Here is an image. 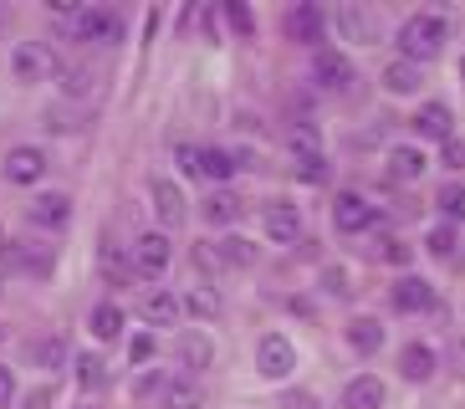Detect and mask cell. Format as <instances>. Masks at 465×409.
Returning <instances> with one entry per match:
<instances>
[{
  "label": "cell",
  "instance_id": "5b68a950",
  "mask_svg": "<svg viewBox=\"0 0 465 409\" xmlns=\"http://www.w3.org/2000/svg\"><path fill=\"white\" fill-rule=\"evenodd\" d=\"M373 220H379V210H373L363 195H338L332 200V225H338L342 235H358V231H369Z\"/></svg>",
  "mask_w": 465,
  "mask_h": 409
},
{
  "label": "cell",
  "instance_id": "74e56055",
  "mask_svg": "<svg viewBox=\"0 0 465 409\" xmlns=\"http://www.w3.org/2000/svg\"><path fill=\"white\" fill-rule=\"evenodd\" d=\"M383 261H394V266H410V256H414V251H410V245H404V241H394V235H383Z\"/></svg>",
  "mask_w": 465,
  "mask_h": 409
},
{
  "label": "cell",
  "instance_id": "ac0fdd59",
  "mask_svg": "<svg viewBox=\"0 0 465 409\" xmlns=\"http://www.w3.org/2000/svg\"><path fill=\"white\" fill-rule=\"evenodd\" d=\"M348 348H353V354H379L383 348V323L379 317H353V323H348Z\"/></svg>",
  "mask_w": 465,
  "mask_h": 409
},
{
  "label": "cell",
  "instance_id": "f907efd6",
  "mask_svg": "<svg viewBox=\"0 0 465 409\" xmlns=\"http://www.w3.org/2000/svg\"><path fill=\"white\" fill-rule=\"evenodd\" d=\"M83 409H87V404H83Z\"/></svg>",
  "mask_w": 465,
  "mask_h": 409
},
{
  "label": "cell",
  "instance_id": "b9f144b4",
  "mask_svg": "<svg viewBox=\"0 0 465 409\" xmlns=\"http://www.w3.org/2000/svg\"><path fill=\"white\" fill-rule=\"evenodd\" d=\"M282 409H322V404H317V394H307V389H292V394L282 399Z\"/></svg>",
  "mask_w": 465,
  "mask_h": 409
},
{
  "label": "cell",
  "instance_id": "277c9868",
  "mask_svg": "<svg viewBox=\"0 0 465 409\" xmlns=\"http://www.w3.org/2000/svg\"><path fill=\"white\" fill-rule=\"evenodd\" d=\"M261 225H266V235H272L276 245H292L302 235V210L292 200H272L261 210Z\"/></svg>",
  "mask_w": 465,
  "mask_h": 409
},
{
  "label": "cell",
  "instance_id": "7a4b0ae2",
  "mask_svg": "<svg viewBox=\"0 0 465 409\" xmlns=\"http://www.w3.org/2000/svg\"><path fill=\"white\" fill-rule=\"evenodd\" d=\"M11 72H15V82H46V77H56V52L42 46V41H21L11 56Z\"/></svg>",
  "mask_w": 465,
  "mask_h": 409
},
{
  "label": "cell",
  "instance_id": "d6a6232c",
  "mask_svg": "<svg viewBox=\"0 0 465 409\" xmlns=\"http://www.w3.org/2000/svg\"><path fill=\"white\" fill-rule=\"evenodd\" d=\"M62 354H67V348H62V338H42L36 348H31V358H36L42 368H56V364H62Z\"/></svg>",
  "mask_w": 465,
  "mask_h": 409
},
{
  "label": "cell",
  "instance_id": "c3c4849f",
  "mask_svg": "<svg viewBox=\"0 0 465 409\" xmlns=\"http://www.w3.org/2000/svg\"><path fill=\"white\" fill-rule=\"evenodd\" d=\"M0 245H5V231H0Z\"/></svg>",
  "mask_w": 465,
  "mask_h": 409
},
{
  "label": "cell",
  "instance_id": "83f0119b",
  "mask_svg": "<svg viewBox=\"0 0 465 409\" xmlns=\"http://www.w3.org/2000/svg\"><path fill=\"white\" fill-rule=\"evenodd\" d=\"M215 256H220V266H251V261H256V245L241 241V235H225Z\"/></svg>",
  "mask_w": 465,
  "mask_h": 409
},
{
  "label": "cell",
  "instance_id": "44dd1931",
  "mask_svg": "<svg viewBox=\"0 0 465 409\" xmlns=\"http://www.w3.org/2000/svg\"><path fill=\"white\" fill-rule=\"evenodd\" d=\"M420 67H414V62H404V56H399V62H389V67H383V87H389V93H420Z\"/></svg>",
  "mask_w": 465,
  "mask_h": 409
},
{
  "label": "cell",
  "instance_id": "7402d4cb",
  "mask_svg": "<svg viewBox=\"0 0 465 409\" xmlns=\"http://www.w3.org/2000/svg\"><path fill=\"white\" fill-rule=\"evenodd\" d=\"M210 358H215V343L205 333H184L179 338V364L184 368H210Z\"/></svg>",
  "mask_w": 465,
  "mask_h": 409
},
{
  "label": "cell",
  "instance_id": "ab89813d",
  "mask_svg": "<svg viewBox=\"0 0 465 409\" xmlns=\"http://www.w3.org/2000/svg\"><path fill=\"white\" fill-rule=\"evenodd\" d=\"M322 286H328L332 297H342V292H348V272H342V266H328V272H322Z\"/></svg>",
  "mask_w": 465,
  "mask_h": 409
},
{
  "label": "cell",
  "instance_id": "e0dca14e",
  "mask_svg": "<svg viewBox=\"0 0 465 409\" xmlns=\"http://www.w3.org/2000/svg\"><path fill=\"white\" fill-rule=\"evenodd\" d=\"M153 210L164 225H179L184 220V190H179L174 179H153Z\"/></svg>",
  "mask_w": 465,
  "mask_h": 409
},
{
  "label": "cell",
  "instance_id": "ba28073f",
  "mask_svg": "<svg viewBox=\"0 0 465 409\" xmlns=\"http://www.w3.org/2000/svg\"><path fill=\"white\" fill-rule=\"evenodd\" d=\"M124 36V21L113 11H77V41H118Z\"/></svg>",
  "mask_w": 465,
  "mask_h": 409
},
{
  "label": "cell",
  "instance_id": "5bb4252c",
  "mask_svg": "<svg viewBox=\"0 0 465 409\" xmlns=\"http://www.w3.org/2000/svg\"><path fill=\"white\" fill-rule=\"evenodd\" d=\"M410 128L420 138H440V144H445V138H450V108H445V103H424L410 118Z\"/></svg>",
  "mask_w": 465,
  "mask_h": 409
},
{
  "label": "cell",
  "instance_id": "60d3db41",
  "mask_svg": "<svg viewBox=\"0 0 465 409\" xmlns=\"http://www.w3.org/2000/svg\"><path fill=\"white\" fill-rule=\"evenodd\" d=\"M174 159H179V169H184V175H200V149H190V144H179V149H174Z\"/></svg>",
  "mask_w": 465,
  "mask_h": 409
},
{
  "label": "cell",
  "instance_id": "f6af8a7d",
  "mask_svg": "<svg viewBox=\"0 0 465 409\" xmlns=\"http://www.w3.org/2000/svg\"><path fill=\"white\" fill-rule=\"evenodd\" d=\"M153 389H159V374H153V368H143V374L134 379V394L143 399V394H153Z\"/></svg>",
  "mask_w": 465,
  "mask_h": 409
},
{
  "label": "cell",
  "instance_id": "3957f363",
  "mask_svg": "<svg viewBox=\"0 0 465 409\" xmlns=\"http://www.w3.org/2000/svg\"><path fill=\"white\" fill-rule=\"evenodd\" d=\"M256 368H261V379H287L292 368H297V348L282 333H266L256 343Z\"/></svg>",
  "mask_w": 465,
  "mask_h": 409
},
{
  "label": "cell",
  "instance_id": "9a60e30c",
  "mask_svg": "<svg viewBox=\"0 0 465 409\" xmlns=\"http://www.w3.org/2000/svg\"><path fill=\"white\" fill-rule=\"evenodd\" d=\"M179 313H184V307H179V297H174V292H164V286L143 297V323H149V327H174Z\"/></svg>",
  "mask_w": 465,
  "mask_h": 409
},
{
  "label": "cell",
  "instance_id": "d590c367",
  "mask_svg": "<svg viewBox=\"0 0 465 409\" xmlns=\"http://www.w3.org/2000/svg\"><path fill=\"white\" fill-rule=\"evenodd\" d=\"M292 149L297 154H322L317 149V128L312 123H297V128H292Z\"/></svg>",
  "mask_w": 465,
  "mask_h": 409
},
{
  "label": "cell",
  "instance_id": "bcb514c9",
  "mask_svg": "<svg viewBox=\"0 0 465 409\" xmlns=\"http://www.w3.org/2000/svg\"><path fill=\"white\" fill-rule=\"evenodd\" d=\"M26 409H46V389H36V394L26 399Z\"/></svg>",
  "mask_w": 465,
  "mask_h": 409
},
{
  "label": "cell",
  "instance_id": "f35d334b",
  "mask_svg": "<svg viewBox=\"0 0 465 409\" xmlns=\"http://www.w3.org/2000/svg\"><path fill=\"white\" fill-rule=\"evenodd\" d=\"M153 348H159V343H153V333H138V338L128 343V358H134V364H149Z\"/></svg>",
  "mask_w": 465,
  "mask_h": 409
},
{
  "label": "cell",
  "instance_id": "4fadbf2b",
  "mask_svg": "<svg viewBox=\"0 0 465 409\" xmlns=\"http://www.w3.org/2000/svg\"><path fill=\"white\" fill-rule=\"evenodd\" d=\"M435 348H430V343H410V348H404V354H399V374H404V379L410 384H424L430 379V374H435Z\"/></svg>",
  "mask_w": 465,
  "mask_h": 409
},
{
  "label": "cell",
  "instance_id": "f546056e",
  "mask_svg": "<svg viewBox=\"0 0 465 409\" xmlns=\"http://www.w3.org/2000/svg\"><path fill=\"white\" fill-rule=\"evenodd\" d=\"M103 379H108V368H103V358H97V354H83V358H77V384H83L87 394H93Z\"/></svg>",
  "mask_w": 465,
  "mask_h": 409
},
{
  "label": "cell",
  "instance_id": "484cf974",
  "mask_svg": "<svg viewBox=\"0 0 465 409\" xmlns=\"http://www.w3.org/2000/svg\"><path fill=\"white\" fill-rule=\"evenodd\" d=\"M205 220L210 225H231V220H241V200H235L231 190H220L205 200Z\"/></svg>",
  "mask_w": 465,
  "mask_h": 409
},
{
  "label": "cell",
  "instance_id": "d4e9b609",
  "mask_svg": "<svg viewBox=\"0 0 465 409\" xmlns=\"http://www.w3.org/2000/svg\"><path fill=\"white\" fill-rule=\"evenodd\" d=\"M179 307H184V313H194V317H205V323H210V317H220V292H215V286H190Z\"/></svg>",
  "mask_w": 465,
  "mask_h": 409
},
{
  "label": "cell",
  "instance_id": "f1b7e54d",
  "mask_svg": "<svg viewBox=\"0 0 465 409\" xmlns=\"http://www.w3.org/2000/svg\"><path fill=\"white\" fill-rule=\"evenodd\" d=\"M200 175L231 179V175H235V154H231V149H205V154H200Z\"/></svg>",
  "mask_w": 465,
  "mask_h": 409
},
{
  "label": "cell",
  "instance_id": "8992f818",
  "mask_svg": "<svg viewBox=\"0 0 465 409\" xmlns=\"http://www.w3.org/2000/svg\"><path fill=\"white\" fill-rule=\"evenodd\" d=\"M332 21H338V31L348 41H358V46H373V41H379V15H373L369 5H338Z\"/></svg>",
  "mask_w": 465,
  "mask_h": 409
},
{
  "label": "cell",
  "instance_id": "30bf717a",
  "mask_svg": "<svg viewBox=\"0 0 465 409\" xmlns=\"http://www.w3.org/2000/svg\"><path fill=\"white\" fill-rule=\"evenodd\" d=\"M394 307L399 313H430V307H435V292H430V282H420V276H399Z\"/></svg>",
  "mask_w": 465,
  "mask_h": 409
},
{
  "label": "cell",
  "instance_id": "603a6c76",
  "mask_svg": "<svg viewBox=\"0 0 465 409\" xmlns=\"http://www.w3.org/2000/svg\"><path fill=\"white\" fill-rule=\"evenodd\" d=\"M424 154L420 149H410V144H399V149H389V175L394 179H420L424 175Z\"/></svg>",
  "mask_w": 465,
  "mask_h": 409
},
{
  "label": "cell",
  "instance_id": "8d00e7d4",
  "mask_svg": "<svg viewBox=\"0 0 465 409\" xmlns=\"http://www.w3.org/2000/svg\"><path fill=\"white\" fill-rule=\"evenodd\" d=\"M455 251V225H435L430 231V256H450Z\"/></svg>",
  "mask_w": 465,
  "mask_h": 409
},
{
  "label": "cell",
  "instance_id": "836d02e7",
  "mask_svg": "<svg viewBox=\"0 0 465 409\" xmlns=\"http://www.w3.org/2000/svg\"><path fill=\"white\" fill-rule=\"evenodd\" d=\"M440 210L450 220H460L465 215V185H445V190H440Z\"/></svg>",
  "mask_w": 465,
  "mask_h": 409
},
{
  "label": "cell",
  "instance_id": "cb8c5ba5",
  "mask_svg": "<svg viewBox=\"0 0 465 409\" xmlns=\"http://www.w3.org/2000/svg\"><path fill=\"white\" fill-rule=\"evenodd\" d=\"M87 327H93V338L113 343L118 333H124V313H118L113 302H97V307H93V317H87Z\"/></svg>",
  "mask_w": 465,
  "mask_h": 409
},
{
  "label": "cell",
  "instance_id": "e575fe53",
  "mask_svg": "<svg viewBox=\"0 0 465 409\" xmlns=\"http://www.w3.org/2000/svg\"><path fill=\"white\" fill-rule=\"evenodd\" d=\"M225 21H231L241 36H251V31H256V21H251V11L241 5V0H225Z\"/></svg>",
  "mask_w": 465,
  "mask_h": 409
},
{
  "label": "cell",
  "instance_id": "6da1fadb",
  "mask_svg": "<svg viewBox=\"0 0 465 409\" xmlns=\"http://www.w3.org/2000/svg\"><path fill=\"white\" fill-rule=\"evenodd\" d=\"M399 46H404V62H430V56H440V46H445V21L430 11L410 15L404 26H399Z\"/></svg>",
  "mask_w": 465,
  "mask_h": 409
},
{
  "label": "cell",
  "instance_id": "d6986e66",
  "mask_svg": "<svg viewBox=\"0 0 465 409\" xmlns=\"http://www.w3.org/2000/svg\"><path fill=\"white\" fill-rule=\"evenodd\" d=\"M169 266V241L159 231H149V235H138V272L143 276H159Z\"/></svg>",
  "mask_w": 465,
  "mask_h": 409
},
{
  "label": "cell",
  "instance_id": "2e32d148",
  "mask_svg": "<svg viewBox=\"0 0 465 409\" xmlns=\"http://www.w3.org/2000/svg\"><path fill=\"white\" fill-rule=\"evenodd\" d=\"M287 36L302 41V46H317V41H322V11H317V5H297V11L287 15Z\"/></svg>",
  "mask_w": 465,
  "mask_h": 409
},
{
  "label": "cell",
  "instance_id": "7c38bea8",
  "mask_svg": "<svg viewBox=\"0 0 465 409\" xmlns=\"http://www.w3.org/2000/svg\"><path fill=\"white\" fill-rule=\"evenodd\" d=\"M31 220L46 225V231H62L72 220V200L67 195H36V200H31Z\"/></svg>",
  "mask_w": 465,
  "mask_h": 409
},
{
  "label": "cell",
  "instance_id": "1f68e13d",
  "mask_svg": "<svg viewBox=\"0 0 465 409\" xmlns=\"http://www.w3.org/2000/svg\"><path fill=\"white\" fill-rule=\"evenodd\" d=\"M97 266H103V272H108V276H113V282H118V286L128 282V261L118 256L113 245H103V251H97Z\"/></svg>",
  "mask_w": 465,
  "mask_h": 409
},
{
  "label": "cell",
  "instance_id": "9c48e42d",
  "mask_svg": "<svg viewBox=\"0 0 465 409\" xmlns=\"http://www.w3.org/2000/svg\"><path fill=\"white\" fill-rule=\"evenodd\" d=\"M312 77L322 82V87H332V93H342L348 82H353V62L342 52H317V62H312Z\"/></svg>",
  "mask_w": 465,
  "mask_h": 409
},
{
  "label": "cell",
  "instance_id": "ffe728a7",
  "mask_svg": "<svg viewBox=\"0 0 465 409\" xmlns=\"http://www.w3.org/2000/svg\"><path fill=\"white\" fill-rule=\"evenodd\" d=\"M164 409H205V389L194 379H169L164 384Z\"/></svg>",
  "mask_w": 465,
  "mask_h": 409
},
{
  "label": "cell",
  "instance_id": "ee69618b",
  "mask_svg": "<svg viewBox=\"0 0 465 409\" xmlns=\"http://www.w3.org/2000/svg\"><path fill=\"white\" fill-rule=\"evenodd\" d=\"M11 399H15V374H11L5 364H0V409L11 404Z\"/></svg>",
  "mask_w": 465,
  "mask_h": 409
},
{
  "label": "cell",
  "instance_id": "8fae6325",
  "mask_svg": "<svg viewBox=\"0 0 465 409\" xmlns=\"http://www.w3.org/2000/svg\"><path fill=\"white\" fill-rule=\"evenodd\" d=\"M383 399H389V389H383L373 374H358V379L342 389V409H383Z\"/></svg>",
  "mask_w": 465,
  "mask_h": 409
},
{
  "label": "cell",
  "instance_id": "7bdbcfd3",
  "mask_svg": "<svg viewBox=\"0 0 465 409\" xmlns=\"http://www.w3.org/2000/svg\"><path fill=\"white\" fill-rule=\"evenodd\" d=\"M445 164H450V169H465V138H445Z\"/></svg>",
  "mask_w": 465,
  "mask_h": 409
},
{
  "label": "cell",
  "instance_id": "4316f807",
  "mask_svg": "<svg viewBox=\"0 0 465 409\" xmlns=\"http://www.w3.org/2000/svg\"><path fill=\"white\" fill-rule=\"evenodd\" d=\"M56 77H62V93H67V97H87V93H93V67H83V62L56 67Z\"/></svg>",
  "mask_w": 465,
  "mask_h": 409
},
{
  "label": "cell",
  "instance_id": "7dc6e473",
  "mask_svg": "<svg viewBox=\"0 0 465 409\" xmlns=\"http://www.w3.org/2000/svg\"><path fill=\"white\" fill-rule=\"evenodd\" d=\"M455 368L465 374V343H455Z\"/></svg>",
  "mask_w": 465,
  "mask_h": 409
},
{
  "label": "cell",
  "instance_id": "681fc988",
  "mask_svg": "<svg viewBox=\"0 0 465 409\" xmlns=\"http://www.w3.org/2000/svg\"><path fill=\"white\" fill-rule=\"evenodd\" d=\"M460 77H465V62H460Z\"/></svg>",
  "mask_w": 465,
  "mask_h": 409
},
{
  "label": "cell",
  "instance_id": "4dcf8cb0",
  "mask_svg": "<svg viewBox=\"0 0 465 409\" xmlns=\"http://www.w3.org/2000/svg\"><path fill=\"white\" fill-rule=\"evenodd\" d=\"M297 179L322 185V179H328V159H322V154H297Z\"/></svg>",
  "mask_w": 465,
  "mask_h": 409
},
{
  "label": "cell",
  "instance_id": "52a82bcc",
  "mask_svg": "<svg viewBox=\"0 0 465 409\" xmlns=\"http://www.w3.org/2000/svg\"><path fill=\"white\" fill-rule=\"evenodd\" d=\"M42 175H46V154L42 149L21 144V149L5 154V179H11V185H36Z\"/></svg>",
  "mask_w": 465,
  "mask_h": 409
}]
</instances>
